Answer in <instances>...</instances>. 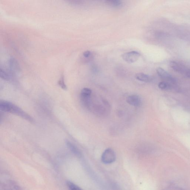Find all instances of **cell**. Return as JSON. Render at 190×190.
<instances>
[{"label":"cell","mask_w":190,"mask_h":190,"mask_svg":"<svg viewBox=\"0 0 190 190\" xmlns=\"http://www.w3.org/2000/svg\"><path fill=\"white\" fill-rule=\"evenodd\" d=\"M135 78L138 80L143 82H150L152 80L151 76L143 73H137L136 75Z\"/></svg>","instance_id":"8"},{"label":"cell","mask_w":190,"mask_h":190,"mask_svg":"<svg viewBox=\"0 0 190 190\" xmlns=\"http://www.w3.org/2000/svg\"><path fill=\"white\" fill-rule=\"evenodd\" d=\"M0 76L2 79L5 81H9L11 79L9 74L2 68L0 69Z\"/></svg>","instance_id":"10"},{"label":"cell","mask_w":190,"mask_h":190,"mask_svg":"<svg viewBox=\"0 0 190 190\" xmlns=\"http://www.w3.org/2000/svg\"><path fill=\"white\" fill-rule=\"evenodd\" d=\"M185 74L186 76H187V77L190 78V70H187L186 71L185 73Z\"/></svg>","instance_id":"18"},{"label":"cell","mask_w":190,"mask_h":190,"mask_svg":"<svg viewBox=\"0 0 190 190\" xmlns=\"http://www.w3.org/2000/svg\"><path fill=\"white\" fill-rule=\"evenodd\" d=\"M158 87L160 88L162 90L169 89L170 87L169 85L165 82H160L158 84Z\"/></svg>","instance_id":"16"},{"label":"cell","mask_w":190,"mask_h":190,"mask_svg":"<svg viewBox=\"0 0 190 190\" xmlns=\"http://www.w3.org/2000/svg\"><path fill=\"white\" fill-rule=\"evenodd\" d=\"M106 1L116 7L120 6L121 4V0H106Z\"/></svg>","instance_id":"14"},{"label":"cell","mask_w":190,"mask_h":190,"mask_svg":"<svg viewBox=\"0 0 190 190\" xmlns=\"http://www.w3.org/2000/svg\"><path fill=\"white\" fill-rule=\"evenodd\" d=\"M141 55L136 51H131L121 55L123 59L126 62L131 64L136 62L139 59Z\"/></svg>","instance_id":"3"},{"label":"cell","mask_w":190,"mask_h":190,"mask_svg":"<svg viewBox=\"0 0 190 190\" xmlns=\"http://www.w3.org/2000/svg\"><path fill=\"white\" fill-rule=\"evenodd\" d=\"M66 185H67L68 187L71 190H78L81 189V188H80L79 187L76 185L74 184V183L70 182L68 181L67 182H66Z\"/></svg>","instance_id":"13"},{"label":"cell","mask_w":190,"mask_h":190,"mask_svg":"<svg viewBox=\"0 0 190 190\" xmlns=\"http://www.w3.org/2000/svg\"><path fill=\"white\" fill-rule=\"evenodd\" d=\"M66 1L72 4L76 5H80L84 4V2L83 0H66Z\"/></svg>","instance_id":"15"},{"label":"cell","mask_w":190,"mask_h":190,"mask_svg":"<svg viewBox=\"0 0 190 190\" xmlns=\"http://www.w3.org/2000/svg\"><path fill=\"white\" fill-rule=\"evenodd\" d=\"M0 109L5 112L11 113L20 117L29 122H33L34 120L31 117L15 104L7 101L1 100Z\"/></svg>","instance_id":"1"},{"label":"cell","mask_w":190,"mask_h":190,"mask_svg":"<svg viewBox=\"0 0 190 190\" xmlns=\"http://www.w3.org/2000/svg\"><path fill=\"white\" fill-rule=\"evenodd\" d=\"M92 93V91L90 88H83L81 90L80 93V96L90 97Z\"/></svg>","instance_id":"12"},{"label":"cell","mask_w":190,"mask_h":190,"mask_svg":"<svg viewBox=\"0 0 190 190\" xmlns=\"http://www.w3.org/2000/svg\"><path fill=\"white\" fill-rule=\"evenodd\" d=\"M66 142L67 146L72 152L78 157L81 156V153L76 146H75L72 143L70 142L69 141H66Z\"/></svg>","instance_id":"9"},{"label":"cell","mask_w":190,"mask_h":190,"mask_svg":"<svg viewBox=\"0 0 190 190\" xmlns=\"http://www.w3.org/2000/svg\"><path fill=\"white\" fill-rule=\"evenodd\" d=\"M9 68L12 74H16L21 71L20 67L18 62L14 58H11L8 61Z\"/></svg>","instance_id":"4"},{"label":"cell","mask_w":190,"mask_h":190,"mask_svg":"<svg viewBox=\"0 0 190 190\" xmlns=\"http://www.w3.org/2000/svg\"><path fill=\"white\" fill-rule=\"evenodd\" d=\"M156 71L158 75L162 79L168 81L172 82L175 81L174 78H173L172 76L163 68L161 67L158 68L156 70Z\"/></svg>","instance_id":"6"},{"label":"cell","mask_w":190,"mask_h":190,"mask_svg":"<svg viewBox=\"0 0 190 190\" xmlns=\"http://www.w3.org/2000/svg\"><path fill=\"white\" fill-rule=\"evenodd\" d=\"M116 154L112 149H107L103 153L101 156V161L104 164H111L114 162L116 159Z\"/></svg>","instance_id":"2"},{"label":"cell","mask_w":190,"mask_h":190,"mask_svg":"<svg viewBox=\"0 0 190 190\" xmlns=\"http://www.w3.org/2000/svg\"><path fill=\"white\" fill-rule=\"evenodd\" d=\"M58 84L60 87L62 89L66 90H67V87L66 85L65 84L64 76V74L61 75V77L58 81Z\"/></svg>","instance_id":"11"},{"label":"cell","mask_w":190,"mask_h":190,"mask_svg":"<svg viewBox=\"0 0 190 190\" xmlns=\"http://www.w3.org/2000/svg\"><path fill=\"white\" fill-rule=\"evenodd\" d=\"M128 104L135 107H139L141 104V100L139 96L137 95H132L128 97L127 99Z\"/></svg>","instance_id":"5"},{"label":"cell","mask_w":190,"mask_h":190,"mask_svg":"<svg viewBox=\"0 0 190 190\" xmlns=\"http://www.w3.org/2000/svg\"><path fill=\"white\" fill-rule=\"evenodd\" d=\"M91 55V52L89 51H85L83 53V56H84V57L86 58H89Z\"/></svg>","instance_id":"17"},{"label":"cell","mask_w":190,"mask_h":190,"mask_svg":"<svg viewBox=\"0 0 190 190\" xmlns=\"http://www.w3.org/2000/svg\"><path fill=\"white\" fill-rule=\"evenodd\" d=\"M170 66L174 70L178 72L181 73H185V74L187 70L183 66H181V65L178 64L175 62L171 61L170 63Z\"/></svg>","instance_id":"7"}]
</instances>
